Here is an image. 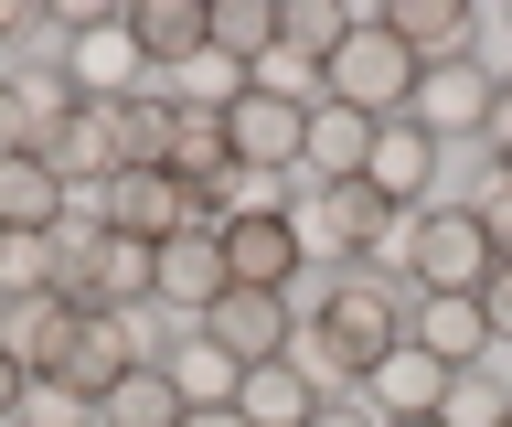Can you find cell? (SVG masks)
I'll list each match as a JSON object with an SVG mask.
<instances>
[{
	"instance_id": "6da1fadb",
	"label": "cell",
	"mask_w": 512,
	"mask_h": 427,
	"mask_svg": "<svg viewBox=\"0 0 512 427\" xmlns=\"http://www.w3.org/2000/svg\"><path fill=\"white\" fill-rule=\"evenodd\" d=\"M395 342H406V289L384 267H331L320 299L299 310V363L320 374V395H363V374Z\"/></svg>"
},
{
	"instance_id": "7a4b0ae2",
	"label": "cell",
	"mask_w": 512,
	"mask_h": 427,
	"mask_svg": "<svg viewBox=\"0 0 512 427\" xmlns=\"http://www.w3.org/2000/svg\"><path fill=\"white\" fill-rule=\"evenodd\" d=\"M374 267H384L406 299H480V278H491L502 257H491V235H480L470 203H427V214L395 225V246H384Z\"/></svg>"
},
{
	"instance_id": "3957f363",
	"label": "cell",
	"mask_w": 512,
	"mask_h": 427,
	"mask_svg": "<svg viewBox=\"0 0 512 427\" xmlns=\"http://www.w3.org/2000/svg\"><path fill=\"white\" fill-rule=\"evenodd\" d=\"M406 118L438 139V150H480V139H491V118H502V75L480 65V54H459V65H416Z\"/></svg>"
},
{
	"instance_id": "277c9868",
	"label": "cell",
	"mask_w": 512,
	"mask_h": 427,
	"mask_svg": "<svg viewBox=\"0 0 512 427\" xmlns=\"http://www.w3.org/2000/svg\"><path fill=\"white\" fill-rule=\"evenodd\" d=\"M320 86H331V107H352V118H374V129H384V118H406V97H416V54L384 33V22H363V33L331 54Z\"/></svg>"
},
{
	"instance_id": "5b68a950",
	"label": "cell",
	"mask_w": 512,
	"mask_h": 427,
	"mask_svg": "<svg viewBox=\"0 0 512 427\" xmlns=\"http://www.w3.org/2000/svg\"><path fill=\"white\" fill-rule=\"evenodd\" d=\"M96 225L128 235V246H171L182 225H214V203L192 193L182 171H118V182L96 193Z\"/></svg>"
},
{
	"instance_id": "8992f818",
	"label": "cell",
	"mask_w": 512,
	"mask_h": 427,
	"mask_svg": "<svg viewBox=\"0 0 512 427\" xmlns=\"http://www.w3.org/2000/svg\"><path fill=\"white\" fill-rule=\"evenodd\" d=\"M192 331H203L224 363H246V374H256V363H288V353H299V299H288V289H224Z\"/></svg>"
},
{
	"instance_id": "52a82bcc",
	"label": "cell",
	"mask_w": 512,
	"mask_h": 427,
	"mask_svg": "<svg viewBox=\"0 0 512 427\" xmlns=\"http://www.w3.org/2000/svg\"><path fill=\"white\" fill-rule=\"evenodd\" d=\"M224 150H235V171H299L310 161V107L267 97V86L246 75V97L224 107Z\"/></svg>"
},
{
	"instance_id": "ba28073f",
	"label": "cell",
	"mask_w": 512,
	"mask_h": 427,
	"mask_svg": "<svg viewBox=\"0 0 512 427\" xmlns=\"http://www.w3.org/2000/svg\"><path fill=\"white\" fill-rule=\"evenodd\" d=\"M224 289H235V278H224V235L214 225H182L171 246H150V299L171 321H203Z\"/></svg>"
},
{
	"instance_id": "9c48e42d",
	"label": "cell",
	"mask_w": 512,
	"mask_h": 427,
	"mask_svg": "<svg viewBox=\"0 0 512 427\" xmlns=\"http://www.w3.org/2000/svg\"><path fill=\"white\" fill-rule=\"evenodd\" d=\"M224 235V278L235 289H299V267H310V246H299V214H235Z\"/></svg>"
},
{
	"instance_id": "30bf717a",
	"label": "cell",
	"mask_w": 512,
	"mask_h": 427,
	"mask_svg": "<svg viewBox=\"0 0 512 427\" xmlns=\"http://www.w3.org/2000/svg\"><path fill=\"white\" fill-rule=\"evenodd\" d=\"M118 22H128V43H139L150 86H171L182 65H203V54H214V33H203V0H128Z\"/></svg>"
},
{
	"instance_id": "8fae6325",
	"label": "cell",
	"mask_w": 512,
	"mask_h": 427,
	"mask_svg": "<svg viewBox=\"0 0 512 427\" xmlns=\"http://www.w3.org/2000/svg\"><path fill=\"white\" fill-rule=\"evenodd\" d=\"M438 161H448V150L416 129V118H384V129H374V161H363V182H374L395 214H427V203H438V193H427V182H438Z\"/></svg>"
},
{
	"instance_id": "7c38bea8",
	"label": "cell",
	"mask_w": 512,
	"mask_h": 427,
	"mask_svg": "<svg viewBox=\"0 0 512 427\" xmlns=\"http://www.w3.org/2000/svg\"><path fill=\"white\" fill-rule=\"evenodd\" d=\"M75 321H86V310H75V299H0V353L22 363V374H64V353H75Z\"/></svg>"
},
{
	"instance_id": "4fadbf2b",
	"label": "cell",
	"mask_w": 512,
	"mask_h": 427,
	"mask_svg": "<svg viewBox=\"0 0 512 427\" xmlns=\"http://www.w3.org/2000/svg\"><path fill=\"white\" fill-rule=\"evenodd\" d=\"M374 22L406 43L416 65H459V54H480V11H470V0H395V11H374Z\"/></svg>"
},
{
	"instance_id": "5bb4252c",
	"label": "cell",
	"mask_w": 512,
	"mask_h": 427,
	"mask_svg": "<svg viewBox=\"0 0 512 427\" xmlns=\"http://www.w3.org/2000/svg\"><path fill=\"white\" fill-rule=\"evenodd\" d=\"M406 342H416L427 363H448V374L491 363V321H480V299H406Z\"/></svg>"
},
{
	"instance_id": "9a60e30c",
	"label": "cell",
	"mask_w": 512,
	"mask_h": 427,
	"mask_svg": "<svg viewBox=\"0 0 512 427\" xmlns=\"http://www.w3.org/2000/svg\"><path fill=\"white\" fill-rule=\"evenodd\" d=\"M64 214H75V193L54 182V161L43 150H11L0 161V235H54Z\"/></svg>"
},
{
	"instance_id": "2e32d148",
	"label": "cell",
	"mask_w": 512,
	"mask_h": 427,
	"mask_svg": "<svg viewBox=\"0 0 512 427\" xmlns=\"http://www.w3.org/2000/svg\"><path fill=\"white\" fill-rule=\"evenodd\" d=\"M107 129H118V171H171L182 107H171V86H128V97H107Z\"/></svg>"
},
{
	"instance_id": "e0dca14e",
	"label": "cell",
	"mask_w": 512,
	"mask_h": 427,
	"mask_svg": "<svg viewBox=\"0 0 512 427\" xmlns=\"http://www.w3.org/2000/svg\"><path fill=\"white\" fill-rule=\"evenodd\" d=\"M128 363H150V353H139V331H128V310H86V321H75V353H64V385L96 406Z\"/></svg>"
},
{
	"instance_id": "ac0fdd59",
	"label": "cell",
	"mask_w": 512,
	"mask_h": 427,
	"mask_svg": "<svg viewBox=\"0 0 512 427\" xmlns=\"http://www.w3.org/2000/svg\"><path fill=\"white\" fill-rule=\"evenodd\" d=\"M363 395H374V417L384 427H406V417H438V395H448V363H427L416 342H395V353L363 374Z\"/></svg>"
},
{
	"instance_id": "d6986e66",
	"label": "cell",
	"mask_w": 512,
	"mask_h": 427,
	"mask_svg": "<svg viewBox=\"0 0 512 427\" xmlns=\"http://www.w3.org/2000/svg\"><path fill=\"white\" fill-rule=\"evenodd\" d=\"M235 417H246V427H310L320 417V374L299 353H288V363H256L246 385H235Z\"/></svg>"
},
{
	"instance_id": "ffe728a7",
	"label": "cell",
	"mask_w": 512,
	"mask_h": 427,
	"mask_svg": "<svg viewBox=\"0 0 512 427\" xmlns=\"http://www.w3.org/2000/svg\"><path fill=\"white\" fill-rule=\"evenodd\" d=\"M64 75H75V97H128V86H150V65H139V43H128V22H107V33H75L64 43Z\"/></svg>"
},
{
	"instance_id": "44dd1931",
	"label": "cell",
	"mask_w": 512,
	"mask_h": 427,
	"mask_svg": "<svg viewBox=\"0 0 512 427\" xmlns=\"http://www.w3.org/2000/svg\"><path fill=\"white\" fill-rule=\"evenodd\" d=\"M182 385H171V363H128L118 385L96 395V427H182Z\"/></svg>"
},
{
	"instance_id": "7402d4cb",
	"label": "cell",
	"mask_w": 512,
	"mask_h": 427,
	"mask_svg": "<svg viewBox=\"0 0 512 427\" xmlns=\"http://www.w3.org/2000/svg\"><path fill=\"white\" fill-rule=\"evenodd\" d=\"M363 161H374V118H352V107L320 97L310 107V161H299V182H352Z\"/></svg>"
},
{
	"instance_id": "603a6c76",
	"label": "cell",
	"mask_w": 512,
	"mask_h": 427,
	"mask_svg": "<svg viewBox=\"0 0 512 427\" xmlns=\"http://www.w3.org/2000/svg\"><path fill=\"white\" fill-rule=\"evenodd\" d=\"M203 33H214V54L235 75H256L278 54V0H203Z\"/></svg>"
},
{
	"instance_id": "cb8c5ba5",
	"label": "cell",
	"mask_w": 512,
	"mask_h": 427,
	"mask_svg": "<svg viewBox=\"0 0 512 427\" xmlns=\"http://www.w3.org/2000/svg\"><path fill=\"white\" fill-rule=\"evenodd\" d=\"M352 33H363V22H352L342 0H278V54H299V65H320V75H331V54H342Z\"/></svg>"
},
{
	"instance_id": "d4e9b609",
	"label": "cell",
	"mask_w": 512,
	"mask_h": 427,
	"mask_svg": "<svg viewBox=\"0 0 512 427\" xmlns=\"http://www.w3.org/2000/svg\"><path fill=\"white\" fill-rule=\"evenodd\" d=\"M171 385H182V406H235V385H246V363H224L203 331H182L171 342Z\"/></svg>"
},
{
	"instance_id": "484cf974",
	"label": "cell",
	"mask_w": 512,
	"mask_h": 427,
	"mask_svg": "<svg viewBox=\"0 0 512 427\" xmlns=\"http://www.w3.org/2000/svg\"><path fill=\"white\" fill-rule=\"evenodd\" d=\"M502 417H512V374H502V363H470V374H448L438 427H502Z\"/></svg>"
},
{
	"instance_id": "4316f807",
	"label": "cell",
	"mask_w": 512,
	"mask_h": 427,
	"mask_svg": "<svg viewBox=\"0 0 512 427\" xmlns=\"http://www.w3.org/2000/svg\"><path fill=\"white\" fill-rule=\"evenodd\" d=\"M54 289V235H0V299H43Z\"/></svg>"
},
{
	"instance_id": "83f0119b",
	"label": "cell",
	"mask_w": 512,
	"mask_h": 427,
	"mask_svg": "<svg viewBox=\"0 0 512 427\" xmlns=\"http://www.w3.org/2000/svg\"><path fill=\"white\" fill-rule=\"evenodd\" d=\"M11 427H96V406L64 385V374H32V395H22V417H11Z\"/></svg>"
},
{
	"instance_id": "f1b7e54d",
	"label": "cell",
	"mask_w": 512,
	"mask_h": 427,
	"mask_svg": "<svg viewBox=\"0 0 512 427\" xmlns=\"http://www.w3.org/2000/svg\"><path fill=\"white\" fill-rule=\"evenodd\" d=\"M470 214H480V235H491V257L512 267V182H480V193H470Z\"/></svg>"
},
{
	"instance_id": "f546056e",
	"label": "cell",
	"mask_w": 512,
	"mask_h": 427,
	"mask_svg": "<svg viewBox=\"0 0 512 427\" xmlns=\"http://www.w3.org/2000/svg\"><path fill=\"white\" fill-rule=\"evenodd\" d=\"M480 321H491V353H502V342H512V267L480 278Z\"/></svg>"
},
{
	"instance_id": "4dcf8cb0",
	"label": "cell",
	"mask_w": 512,
	"mask_h": 427,
	"mask_svg": "<svg viewBox=\"0 0 512 427\" xmlns=\"http://www.w3.org/2000/svg\"><path fill=\"white\" fill-rule=\"evenodd\" d=\"M310 427H384V417H374V395H320Z\"/></svg>"
},
{
	"instance_id": "1f68e13d",
	"label": "cell",
	"mask_w": 512,
	"mask_h": 427,
	"mask_svg": "<svg viewBox=\"0 0 512 427\" xmlns=\"http://www.w3.org/2000/svg\"><path fill=\"white\" fill-rule=\"evenodd\" d=\"M11 150H32V129H22V97H11V75H0V161Z\"/></svg>"
},
{
	"instance_id": "d6a6232c",
	"label": "cell",
	"mask_w": 512,
	"mask_h": 427,
	"mask_svg": "<svg viewBox=\"0 0 512 427\" xmlns=\"http://www.w3.org/2000/svg\"><path fill=\"white\" fill-rule=\"evenodd\" d=\"M22 395H32V374H22V363H11V353H0V427L22 417Z\"/></svg>"
},
{
	"instance_id": "836d02e7",
	"label": "cell",
	"mask_w": 512,
	"mask_h": 427,
	"mask_svg": "<svg viewBox=\"0 0 512 427\" xmlns=\"http://www.w3.org/2000/svg\"><path fill=\"white\" fill-rule=\"evenodd\" d=\"M22 33H32V11H22V0H0V54H11Z\"/></svg>"
},
{
	"instance_id": "e575fe53",
	"label": "cell",
	"mask_w": 512,
	"mask_h": 427,
	"mask_svg": "<svg viewBox=\"0 0 512 427\" xmlns=\"http://www.w3.org/2000/svg\"><path fill=\"white\" fill-rule=\"evenodd\" d=\"M182 427H246V417H235V406H192Z\"/></svg>"
},
{
	"instance_id": "d590c367",
	"label": "cell",
	"mask_w": 512,
	"mask_h": 427,
	"mask_svg": "<svg viewBox=\"0 0 512 427\" xmlns=\"http://www.w3.org/2000/svg\"><path fill=\"white\" fill-rule=\"evenodd\" d=\"M406 427H438V417H406Z\"/></svg>"
},
{
	"instance_id": "8d00e7d4",
	"label": "cell",
	"mask_w": 512,
	"mask_h": 427,
	"mask_svg": "<svg viewBox=\"0 0 512 427\" xmlns=\"http://www.w3.org/2000/svg\"><path fill=\"white\" fill-rule=\"evenodd\" d=\"M502 107H512V75H502Z\"/></svg>"
},
{
	"instance_id": "74e56055",
	"label": "cell",
	"mask_w": 512,
	"mask_h": 427,
	"mask_svg": "<svg viewBox=\"0 0 512 427\" xmlns=\"http://www.w3.org/2000/svg\"><path fill=\"white\" fill-rule=\"evenodd\" d=\"M502 427H512V417H502Z\"/></svg>"
}]
</instances>
